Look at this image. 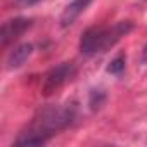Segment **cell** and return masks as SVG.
<instances>
[{
	"label": "cell",
	"mask_w": 147,
	"mask_h": 147,
	"mask_svg": "<svg viewBox=\"0 0 147 147\" xmlns=\"http://www.w3.org/2000/svg\"><path fill=\"white\" fill-rule=\"evenodd\" d=\"M125 62H126L125 55H118V57H116L109 66H107V71H109V73H113V75H121L123 69H125Z\"/></svg>",
	"instance_id": "obj_7"
},
{
	"label": "cell",
	"mask_w": 147,
	"mask_h": 147,
	"mask_svg": "<svg viewBox=\"0 0 147 147\" xmlns=\"http://www.w3.org/2000/svg\"><path fill=\"white\" fill-rule=\"evenodd\" d=\"M142 59H144V62H147V45H145L144 50H142Z\"/></svg>",
	"instance_id": "obj_8"
},
{
	"label": "cell",
	"mask_w": 147,
	"mask_h": 147,
	"mask_svg": "<svg viewBox=\"0 0 147 147\" xmlns=\"http://www.w3.org/2000/svg\"><path fill=\"white\" fill-rule=\"evenodd\" d=\"M26 28H30V19H26V18H16L11 21H5L2 26V45L7 47L19 35H23Z\"/></svg>",
	"instance_id": "obj_4"
},
{
	"label": "cell",
	"mask_w": 147,
	"mask_h": 147,
	"mask_svg": "<svg viewBox=\"0 0 147 147\" xmlns=\"http://www.w3.org/2000/svg\"><path fill=\"white\" fill-rule=\"evenodd\" d=\"M133 24L130 21H119L113 26H90L83 31L80 38V50L85 55H95L106 52L116 45L125 35L131 31Z\"/></svg>",
	"instance_id": "obj_2"
},
{
	"label": "cell",
	"mask_w": 147,
	"mask_h": 147,
	"mask_svg": "<svg viewBox=\"0 0 147 147\" xmlns=\"http://www.w3.org/2000/svg\"><path fill=\"white\" fill-rule=\"evenodd\" d=\"M76 73V67L73 62H61L59 66L52 67L43 80V94L50 95L57 88H61L66 82H69Z\"/></svg>",
	"instance_id": "obj_3"
},
{
	"label": "cell",
	"mask_w": 147,
	"mask_h": 147,
	"mask_svg": "<svg viewBox=\"0 0 147 147\" xmlns=\"http://www.w3.org/2000/svg\"><path fill=\"white\" fill-rule=\"evenodd\" d=\"M23 4H36V2H40V0H21Z\"/></svg>",
	"instance_id": "obj_9"
},
{
	"label": "cell",
	"mask_w": 147,
	"mask_h": 147,
	"mask_svg": "<svg viewBox=\"0 0 147 147\" xmlns=\"http://www.w3.org/2000/svg\"><path fill=\"white\" fill-rule=\"evenodd\" d=\"M33 54V45L31 43H21L18 47H14L7 57V69H16L19 66H23L30 55Z\"/></svg>",
	"instance_id": "obj_6"
},
{
	"label": "cell",
	"mask_w": 147,
	"mask_h": 147,
	"mask_svg": "<svg viewBox=\"0 0 147 147\" xmlns=\"http://www.w3.org/2000/svg\"><path fill=\"white\" fill-rule=\"evenodd\" d=\"M76 114L75 106H49L40 109L26 130L16 140V145H42L54 133L66 128Z\"/></svg>",
	"instance_id": "obj_1"
},
{
	"label": "cell",
	"mask_w": 147,
	"mask_h": 147,
	"mask_svg": "<svg viewBox=\"0 0 147 147\" xmlns=\"http://www.w3.org/2000/svg\"><path fill=\"white\" fill-rule=\"evenodd\" d=\"M90 2H92V0H73V2H69L66 5V9L62 11V14H61V26L62 28L71 26L87 11V7L90 5Z\"/></svg>",
	"instance_id": "obj_5"
}]
</instances>
